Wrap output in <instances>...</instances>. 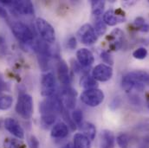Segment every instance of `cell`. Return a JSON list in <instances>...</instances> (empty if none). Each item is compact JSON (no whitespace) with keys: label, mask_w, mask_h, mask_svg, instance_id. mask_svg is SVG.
<instances>
[{"label":"cell","mask_w":149,"mask_h":148,"mask_svg":"<svg viewBox=\"0 0 149 148\" xmlns=\"http://www.w3.org/2000/svg\"><path fill=\"white\" fill-rule=\"evenodd\" d=\"M109 39L112 40L111 47L113 49H119L121 48L124 41V34L120 29H115L111 32Z\"/></svg>","instance_id":"e0dca14e"},{"label":"cell","mask_w":149,"mask_h":148,"mask_svg":"<svg viewBox=\"0 0 149 148\" xmlns=\"http://www.w3.org/2000/svg\"><path fill=\"white\" fill-rule=\"evenodd\" d=\"M4 127L10 133L14 135L16 138L20 139V140L24 139V129L22 128L20 124L16 120H14L12 118L5 119V120H4Z\"/></svg>","instance_id":"30bf717a"},{"label":"cell","mask_w":149,"mask_h":148,"mask_svg":"<svg viewBox=\"0 0 149 148\" xmlns=\"http://www.w3.org/2000/svg\"><path fill=\"white\" fill-rule=\"evenodd\" d=\"M116 141H117L118 146L120 148H127L128 147L130 138L127 133H120L117 136Z\"/></svg>","instance_id":"4316f807"},{"label":"cell","mask_w":149,"mask_h":148,"mask_svg":"<svg viewBox=\"0 0 149 148\" xmlns=\"http://www.w3.org/2000/svg\"><path fill=\"white\" fill-rule=\"evenodd\" d=\"M71 118L73 120V121L74 122L75 125L77 126H81L82 125V121H83V114H82V112L79 109L77 110H74L73 113H72V115H71Z\"/></svg>","instance_id":"83f0119b"},{"label":"cell","mask_w":149,"mask_h":148,"mask_svg":"<svg viewBox=\"0 0 149 148\" xmlns=\"http://www.w3.org/2000/svg\"><path fill=\"white\" fill-rule=\"evenodd\" d=\"M80 84L86 90L96 88L97 86H98L97 81L95 80V78L92 75H89V74H87V75L82 76L81 79V81H80Z\"/></svg>","instance_id":"44dd1931"},{"label":"cell","mask_w":149,"mask_h":148,"mask_svg":"<svg viewBox=\"0 0 149 148\" xmlns=\"http://www.w3.org/2000/svg\"><path fill=\"white\" fill-rule=\"evenodd\" d=\"M1 3L11 6L17 14L22 16H31L34 14V6L31 1H0Z\"/></svg>","instance_id":"8992f818"},{"label":"cell","mask_w":149,"mask_h":148,"mask_svg":"<svg viewBox=\"0 0 149 148\" xmlns=\"http://www.w3.org/2000/svg\"><path fill=\"white\" fill-rule=\"evenodd\" d=\"M16 112L24 120H30L33 114V99L28 94H21L18 96Z\"/></svg>","instance_id":"7a4b0ae2"},{"label":"cell","mask_w":149,"mask_h":148,"mask_svg":"<svg viewBox=\"0 0 149 148\" xmlns=\"http://www.w3.org/2000/svg\"><path fill=\"white\" fill-rule=\"evenodd\" d=\"M92 76L98 81H108L113 76L111 66L107 64H99L95 66L92 71Z\"/></svg>","instance_id":"9c48e42d"},{"label":"cell","mask_w":149,"mask_h":148,"mask_svg":"<svg viewBox=\"0 0 149 148\" xmlns=\"http://www.w3.org/2000/svg\"><path fill=\"white\" fill-rule=\"evenodd\" d=\"M57 74L59 81L65 86H69L71 82V78L70 75V70L67 63L61 60L57 65Z\"/></svg>","instance_id":"4fadbf2b"},{"label":"cell","mask_w":149,"mask_h":148,"mask_svg":"<svg viewBox=\"0 0 149 148\" xmlns=\"http://www.w3.org/2000/svg\"><path fill=\"white\" fill-rule=\"evenodd\" d=\"M56 81L54 74L47 73L43 74L41 80V93L45 97H49L56 94Z\"/></svg>","instance_id":"52a82bcc"},{"label":"cell","mask_w":149,"mask_h":148,"mask_svg":"<svg viewBox=\"0 0 149 148\" xmlns=\"http://www.w3.org/2000/svg\"><path fill=\"white\" fill-rule=\"evenodd\" d=\"M81 128L82 130V132L84 133V135H86L90 140H94L96 134V129L95 126L89 122H85L82 123V125L81 126Z\"/></svg>","instance_id":"7402d4cb"},{"label":"cell","mask_w":149,"mask_h":148,"mask_svg":"<svg viewBox=\"0 0 149 148\" xmlns=\"http://www.w3.org/2000/svg\"><path fill=\"white\" fill-rule=\"evenodd\" d=\"M141 31H143V32H148L149 31V24H145L142 27H141L140 29H139Z\"/></svg>","instance_id":"d590c367"},{"label":"cell","mask_w":149,"mask_h":148,"mask_svg":"<svg viewBox=\"0 0 149 148\" xmlns=\"http://www.w3.org/2000/svg\"><path fill=\"white\" fill-rule=\"evenodd\" d=\"M77 37L83 44L86 45L94 44L97 41V36L95 31V29L88 24L82 25L79 29L77 32Z\"/></svg>","instance_id":"ba28073f"},{"label":"cell","mask_w":149,"mask_h":148,"mask_svg":"<svg viewBox=\"0 0 149 148\" xmlns=\"http://www.w3.org/2000/svg\"><path fill=\"white\" fill-rule=\"evenodd\" d=\"M78 63L82 67H90L95 61L94 55L88 49H81L76 52Z\"/></svg>","instance_id":"7c38bea8"},{"label":"cell","mask_w":149,"mask_h":148,"mask_svg":"<svg viewBox=\"0 0 149 148\" xmlns=\"http://www.w3.org/2000/svg\"><path fill=\"white\" fill-rule=\"evenodd\" d=\"M63 148H74V147L72 144H67L66 146H64Z\"/></svg>","instance_id":"f35d334b"},{"label":"cell","mask_w":149,"mask_h":148,"mask_svg":"<svg viewBox=\"0 0 149 148\" xmlns=\"http://www.w3.org/2000/svg\"><path fill=\"white\" fill-rule=\"evenodd\" d=\"M51 137L55 139L65 138L69 134V127L63 122H59L56 124L51 129Z\"/></svg>","instance_id":"9a60e30c"},{"label":"cell","mask_w":149,"mask_h":148,"mask_svg":"<svg viewBox=\"0 0 149 148\" xmlns=\"http://www.w3.org/2000/svg\"><path fill=\"white\" fill-rule=\"evenodd\" d=\"M74 148H91L90 140L82 133H76L74 136Z\"/></svg>","instance_id":"d6986e66"},{"label":"cell","mask_w":149,"mask_h":148,"mask_svg":"<svg viewBox=\"0 0 149 148\" xmlns=\"http://www.w3.org/2000/svg\"><path fill=\"white\" fill-rule=\"evenodd\" d=\"M104 100V93L98 89H89L85 90L81 95V101L87 106L95 108L99 106Z\"/></svg>","instance_id":"5b68a950"},{"label":"cell","mask_w":149,"mask_h":148,"mask_svg":"<svg viewBox=\"0 0 149 148\" xmlns=\"http://www.w3.org/2000/svg\"><path fill=\"white\" fill-rule=\"evenodd\" d=\"M94 29H95V31L96 35L102 36L107 31V24L103 22V20L98 19L95 22V28Z\"/></svg>","instance_id":"484cf974"},{"label":"cell","mask_w":149,"mask_h":148,"mask_svg":"<svg viewBox=\"0 0 149 148\" xmlns=\"http://www.w3.org/2000/svg\"><path fill=\"white\" fill-rule=\"evenodd\" d=\"M61 100L68 108L74 109L76 103V92L72 88H64L61 93Z\"/></svg>","instance_id":"8fae6325"},{"label":"cell","mask_w":149,"mask_h":148,"mask_svg":"<svg viewBox=\"0 0 149 148\" xmlns=\"http://www.w3.org/2000/svg\"><path fill=\"white\" fill-rule=\"evenodd\" d=\"M147 56H148V50L145 48H139L133 52V56L135 59L143 60L147 57Z\"/></svg>","instance_id":"f546056e"},{"label":"cell","mask_w":149,"mask_h":148,"mask_svg":"<svg viewBox=\"0 0 149 148\" xmlns=\"http://www.w3.org/2000/svg\"><path fill=\"white\" fill-rule=\"evenodd\" d=\"M67 47L70 49H74L75 47H76V39L74 37H70L69 40H68V42H67Z\"/></svg>","instance_id":"836d02e7"},{"label":"cell","mask_w":149,"mask_h":148,"mask_svg":"<svg viewBox=\"0 0 149 148\" xmlns=\"http://www.w3.org/2000/svg\"><path fill=\"white\" fill-rule=\"evenodd\" d=\"M143 142H144V143H146V144H148V145H149V134L146 135V136L144 137V139H143Z\"/></svg>","instance_id":"74e56055"},{"label":"cell","mask_w":149,"mask_h":148,"mask_svg":"<svg viewBox=\"0 0 149 148\" xmlns=\"http://www.w3.org/2000/svg\"><path fill=\"white\" fill-rule=\"evenodd\" d=\"M4 88H5V83H4V81H3V79L0 77V92H1L2 90H3Z\"/></svg>","instance_id":"8d00e7d4"},{"label":"cell","mask_w":149,"mask_h":148,"mask_svg":"<svg viewBox=\"0 0 149 148\" xmlns=\"http://www.w3.org/2000/svg\"><path fill=\"white\" fill-rule=\"evenodd\" d=\"M101 59L103 61L104 63L109 64V65L111 66V65H113V58H112L111 55H110L109 53L106 52V51L102 52V54H101Z\"/></svg>","instance_id":"4dcf8cb0"},{"label":"cell","mask_w":149,"mask_h":148,"mask_svg":"<svg viewBox=\"0 0 149 148\" xmlns=\"http://www.w3.org/2000/svg\"><path fill=\"white\" fill-rule=\"evenodd\" d=\"M148 108H149V105H148Z\"/></svg>","instance_id":"ab89813d"},{"label":"cell","mask_w":149,"mask_h":148,"mask_svg":"<svg viewBox=\"0 0 149 148\" xmlns=\"http://www.w3.org/2000/svg\"><path fill=\"white\" fill-rule=\"evenodd\" d=\"M12 33L16 38L23 43H31L33 42L34 36L28 25L22 22H15L11 25Z\"/></svg>","instance_id":"3957f363"},{"label":"cell","mask_w":149,"mask_h":148,"mask_svg":"<svg viewBox=\"0 0 149 148\" xmlns=\"http://www.w3.org/2000/svg\"><path fill=\"white\" fill-rule=\"evenodd\" d=\"M105 7V2L101 0H95L91 2V8H92V14L95 17H100L102 15V12L104 10Z\"/></svg>","instance_id":"603a6c76"},{"label":"cell","mask_w":149,"mask_h":148,"mask_svg":"<svg viewBox=\"0 0 149 148\" xmlns=\"http://www.w3.org/2000/svg\"><path fill=\"white\" fill-rule=\"evenodd\" d=\"M134 25L138 28V29H140L141 27H142L146 23H145V19L143 18V17H137V18H135V20H134Z\"/></svg>","instance_id":"d6a6232c"},{"label":"cell","mask_w":149,"mask_h":148,"mask_svg":"<svg viewBox=\"0 0 149 148\" xmlns=\"http://www.w3.org/2000/svg\"><path fill=\"white\" fill-rule=\"evenodd\" d=\"M40 112L42 114H57L63 112V103L57 94L46 97L39 106Z\"/></svg>","instance_id":"6da1fadb"},{"label":"cell","mask_w":149,"mask_h":148,"mask_svg":"<svg viewBox=\"0 0 149 148\" xmlns=\"http://www.w3.org/2000/svg\"><path fill=\"white\" fill-rule=\"evenodd\" d=\"M13 103V98L10 95L5 94L0 96V110L9 109Z\"/></svg>","instance_id":"d4e9b609"},{"label":"cell","mask_w":149,"mask_h":148,"mask_svg":"<svg viewBox=\"0 0 149 148\" xmlns=\"http://www.w3.org/2000/svg\"><path fill=\"white\" fill-rule=\"evenodd\" d=\"M121 86H122V88L127 93L132 91L134 88H135L139 91H141L144 88V85L142 83L136 81L132 77H130L128 74H126L125 76H123V78L121 80Z\"/></svg>","instance_id":"5bb4252c"},{"label":"cell","mask_w":149,"mask_h":148,"mask_svg":"<svg viewBox=\"0 0 149 148\" xmlns=\"http://www.w3.org/2000/svg\"><path fill=\"white\" fill-rule=\"evenodd\" d=\"M128 75L132 77L134 80H135L138 82H141L144 85L149 86V72L145 71V70H137V71H133L128 73Z\"/></svg>","instance_id":"ffe728a7"},{"label":"cell","mask_w":149,"mask_h":148,"mask_svg":"<svg viewBox=\"0 0 149 148\" xmlns=\"http://www.w3.org/2000/svg\"><path fill=\"white\" fill-rule=\"evenodd\" d=\"M28 143H29V147H30V148H39V146H40L37 138L36 136H34V135H31V136L29 138Z\"/></svg>","instance_id":"1f68e13d"},{"label":"cell","mask_w":149,"mask_h":148,"mask_svg":"<svg viewBox=\"0 0 149 148\" xmlns=\"http://www.w3.org/2000/svg\"><path fill=\"white\" fill-rule=\"evenodd\" d=\"M36 26L40 37L45 42L53 43L56 41L55 30L49 22H47L43 18L38 17L36 20Z\"/></svg>","instance_id":"277c9868"},{"label":"cell","mask_w":149,"mask_h":148,"mask_svg":"<svg viewBox=\"0 0 149 148\" xmlns=\"http://www.w3.org/2000/svg\"><path fill=\"white\" fill-rule=\"evenodd\" d=\"M114 146V136L111 131L104 130L101 134L100 148H113Z\"/></svg>","instance_id":"ac0fdd59"},{"label":"cell","mask_w":149,"mask_h":148,"mask_svg":"<svg viewBox=\"0 0 149 148\" xmlns=\"http://www.w3.org/2000/svg\"><path fill=\"white\" fill-rule=\"evenodd\" d=\"M0 17L3 18H6L8 17V13H7L6 10L2 5H0Z\"/></svg>","instance_id":"e575fe53"},{"label":"cell","mask_w":149,"mask_h":148,"mask_svg":"<svg viewBox=\"0 0 149 148\" xmlns=\"http://www.w3.org/2000/svg\"><path fill=\"white\" fill-rule=\"evenodd\" d=\"M3 146L4 148H24V145H23L21 142L11 139H7L4 141Z\"/></svg>","instance_id":"f1b7e54d"},{"label":"cell","mask_w":149,"mask_h":148,"mask_svg":"<svg viewBox=\"0 0 149 148\" xmlns=\"http://www.w3.org/2000/svg\"><path fill=\"white\" fill-rule=\"evenodd\" d=\"M124 21H125L124 17L118 16L115 13V11L113 10H109L103 15V22L109 26H114L117 24L123 23Z\"/></svg>","instance_id":"2e32d148"},{"label":"cell","mask_w":149,"mask_h":148,"mask_svg":"<svg viewBox=\"0 0 149 148\" xmlns=\"http://www.w3.org/2000/svg\"><path fill=\"white\" fill-rule=\"evenodd\" d=\"M56 120V114H42L41 117V126L42 128L47 129L51 126Z\"/></svg>","instance_id":"cb8c5ba5"}]
</instances>
